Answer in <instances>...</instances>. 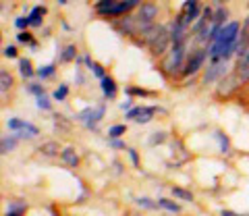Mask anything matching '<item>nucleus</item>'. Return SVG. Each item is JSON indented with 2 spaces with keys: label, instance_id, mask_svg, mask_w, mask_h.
<instances>
[{
  "label": "nucleus",
  "instance_id": "obj_2",
  "mask_svg": "<svg viewBox=\"0 0 249 216\" xmlns=\"http://www.w3.org/2000/svg\"><path fill=\"white\" fill-rule=\"evenodd\" d=\"M185 60H187V44L173 46V48H170V54L162 60V73L166 77H181Z\"/></svg>",
  "mask_w": 249,
  "mask_h": 216
},
{
  "label": "nucleus",
  "instance_id": "obj_7",
  "mask_svg": "<svg viewBox=\"0 0 249 216\" xmlns=\"http://www.w3.org/2000/svg\"><path fill=\"white\" fill-rule=\"evenodd\" d=\"M201 11H204V6H199V0H185V4L178 11V17L191 27L201 17Z\"/></svg>",
  "mask_w": 249,
  "mask_h": 216
},
{
  "label": "nucleus",
  "instance_id": "obj_17",
  "mask_svg": "<svg viewBox=\"0 0 249 216\" xmlns=\"http://www.w3.org/2000/svg\"><path fill=\"white\" fill-rule=\"evenodd\" d=\"M17 142H19V137L17 135H11V137H2V142H0V154L2 156H6L9 152H13L15 148H17Z\"/></svg>",
  "mask_w": 249,
  "mask_h": 216
},
{
  "label": "nucleus",
  "instance_id": "obj_20",
  "mask_svg": "<svg viewBox=\"0 0 249 216\" xmlns=\"http://www.w3.org/2000/svg\"><path fill=\"white\" fill-rule=\"evenodd\" d=\"M158 206L164 208L166 212H173V214L181 212V206H178L177 202H173V199H168V198H160V199H158Z\"/></svg>",
  "mask_w": 249,
  "mask_h": 216
},
{
  "label": "nucleus",
  "instance_id": "obj_30",
  "mask_svg": "<svg viewBox=\"0 0 249 216\" xmlns=\"http://www.w3.org/2000/svg\"><path fill=\"white\" fill-rule=\"evenodd\" d=\"M36 104H37V108H40V110H46L48 112L50 108H52V104H50V98L48 96H40V98H36Z\"/></svg>",
  "mask_w": 249,
  "mask_h": 216
},
{
  "label": "nucleus",
  "instance_id": "obj_10",
  "mask_svg": "<svg viewBox=\"0 0 249 216\" xmlns=\"http://www.w3.org/2000/svg\"><path fill=\"white\" fill-rule=\"evenodd\" d=\"M60 160L65 162V164L73 166V168L81 164L79 154H77V150H75V148H71V145H67V148H62V152H60Z\"/></svg>",
  "mask_w": 249,
  "mask_h": 216
},
{
  "label": "nucleus",
  "instance_id": "obj_24",
  "mask_svg": "<svg viewBox=\"0 0 249 216\" xmlns=\"http://www.w3.org/2000/svg\"><path fill=\"white\" fill-rule=\"evenodd\" d=\"M17 42H19V44H27L31 50H36V48H37V44H36V37L31 36L29 32H19V36H17Z\"/></svg>",
  "mask_w": 249,
  "mask_h": 216
},
{
  "label": "nucleus",
  "instance_id": "obj_37",
  "mask_svg": "<svg viewBox=\"0 0 249 216\" xmlns=\"http://www.w3.org/2000/svg\"><path fill=\"white\" fill-rule=\"evenodd\" d=\"M131 108H133V102H131V98L127 100V102L121 104V110H123V112H124V110H131Z\"/></svg>",
  "mask_w": 249,
  "mask_h": 216
},
{
  "label": "nucleus",
  "instance_id": "obj_13",
  "mask_svg": "<svg viewBox=\"0 0 249 216\" xmlns=\"http://www.w3.org/2000/svg\"><path fill=\"white\" fill-rule=\"evenodd\" d=\"M124 94L129 98H152V96H156V91H150L145 88H137V86H127L124 88Z\"/></svg>",
  "mask_w": 249,
  "mask_h": 216
},
{
  "label": "nucleus",
  "instance_id": "obj_29",
  "mask_svg": "<svg viewBox=\"0 0 249 216\" xmlns=\"http://www.w3.org/2000/svg\"><path fill=\"white\" fill-rule=\"evenodd\" d=\"M27 91H29V94L34 96V98H40V96H44V94H46V90H44L42 83H29Z\"/></svg>",
  "mask_w": 249,
  "mask_h": 216
},
{
  "label": "nucleus",
  "instance_id": "obj_39",
  "mask_svg": "<svg viewBox=\"0 0 249 216\" xmlns=\"http://www.w3.org/2000/svg\"><path fill=\"white\" fill-rule=\"evenodd\" d=\"M210 2H212V4H216V6H224V4L229 2V0H210Z\"/></svg>",
  "mask_w": 249,
  "mask_h": 216
},
{
  "label": "nucleus",
  "instance_id": "obj_22",
  "mask_svg": "<svg viewBox=\"0 0 249 216\" xmlns=\"http://www.w3.org/2000/svg\"><path fill=\"white\" fill-rule=\"evenodd\" d=\"M216 137H218V144H220V152L222 154H229L231 152V140H229V135L224 133V131L218 129L216 131Z\"/></svg>",
  "mask_w": 249,
  "mask_h": 216
},
{
  "label": "nucleus",
  "instance_id": "obj_40",
  "mask_svg": "<svg viewBox=\"0 0 249 216\" xmlns=\"http://www.w3.org/2000/svg\"><path fill=\"white\" fill-rule=\"evenodd\" d=\"M56 2H58V4H67V0H56Z\"/></svg>",
  "mask_w": 249,
  "mask_h": 216
},
{
  "label": "nucleus",
  "instance_id": "obj_8",
  "mask_svg": "<svg viewBox=\"0 0 249 216\" xmlns=\"http://www.w3.org/2000/svg\"><path fill=\"white\" fill-rule=\"evenodd\" d=\"M137 19L142 21V25H152L156 15H158V6H156L154 2H143L142 6L137 9Z\"/></svg>",
  "mask_w": 249,
  "mask_h": 216
},
{
  "label": "nucleus",
  "instance_id": "obj_25",
  "mask_svg": "<svg viewBox=\"0 0 249 216\" xmlns=\"http://www.w3.org/2000/svg\"><path fill=\"white\" fill-rule=\"evenodd\" d=\"M69 96V86L67 83H60V86L52 91V100H56V102H65Z\"/></svg>",
  "mask_w": 249,
  "mask_h": 216
},
{
  "label": "nucleus",
  "instance_id": "obj_35",
  "mask_svg": "<svg viewBox=\"0 0 249 216\" xmlns=\"http://www.w3.org/2000/svg\"><path fill=\"white\" fill-rule=\"evenodd\" d=\"M108 145H110V148H114V150H129L127 144H124L121 137H116V140H110V142H108Z\"/></svg>",
  "mask_w": 249,
  "mask_h": 216
},
{
  "label": "nucleus",
  "instance_id": "obj_32",
  "mask_svg": "<svg viewBox=\"0 0 249 216\" xmlns=\"http://www.w3.org/2000/svg\"><path fill=\"white\" fill-rule=\"evenodd\" d=\"M15 27H17L19 32H25L27 27H31L29 17H17V19H15Z\"/></svg>",
  "mask_w": 249,
  "mask_h": 216
},
{
  "label": "nucleus",
  "instance_id": "obj_4",
  "mask_svg": "<svg viewBox=\"0 0 249 216\" xmlns=\"http://www.w3.org/2000/svg\"><path fill=\"white\" fill-rule=\"evenodd\" d=\"M168 48H173V37H170V29L164 27L158 34V37H156V40L150 46H147V50H150V54H152L154 58H162L166 54Z\"/></svg>",
  "mask_w": 249,
  "mask_h": 216
},
{
  "label": "nucleus",
  "instance_id": "obj_5",
  "mask_svg": "<svg viewBox=\"0 0 249 216\" xmlns=\"http://www.w3.org/2000/svg\"><path fill=\"white\" fill-rule=\"evenodd\" d=\"M231 71H229V60H220V63H210L208 65V71L204 75L201 83L204 86H210V83H216V81H222Z\"/></svg>",
  "mask_w": 249,
  "mask_h": 216
},
{
  "label": "nucleus",
  "instance_id": "obj_18",
  "mask_svg": "<svg viewBox=\"0 0 249 216\" xmlns=\"http://www.w3.org/2000/svg\"><path fill=\"white\" fill-rule=\"evenodd\" d=\"M154 114H158V106H145L143 112L135 119V123H137V125H147V123L154 119Z\"/></svg>",
  "mask_w": 249,
  "mask_h": 216
},
{
  "label": "nucleus",
  "instance_id": "obj_16",
  "mask_svg": "<svg viewBox=\"0 0 249 216\" xmlns=\"http://www.w3.org/2000/svg\"><path fill=\"white\" fill-rule=\"evenodd\" d=\"M11 88H13V77L6 69H2V71H0V91H2V98H6Z\"/></svg>",
  "mask_w": 249,
  "mask_h": 216
},
{
  "label": "nucleus",
  "instance_id": "obj_21",
  "mask_svg": "<svg viewBox=\"0 0 249 216\" xmlns=\"http://www.w3.org/2000/svg\"><path fill=\"white\" fill-rule=\"evenodd\" d=\"M54 73H56V65H44V67L37 69V77H40V81L52 79Z\"/></svg>",
  "mask_w": 249,
  "mask_h": 216
},
{
  "label": "nucleus",
  "instance_id": "obj_1",
  "mask_svg": "<svg viewBox=\"0 0 249 216\" xmlns=\"http://www.w3.org/2000/svg\"><path fill=\"white\" fill-rule=\"evenodd\" d=\"M241 34V23L239 21H229L224 25L218 36L214 37V42L208 46V56L210 63H220V60H231L232 54H237V40Z\"/></svg>",
  "mask_w": 249,
  "mask_h": 216
},
{
  "label": "nucleus",
  "instance_id": "obj_15",
  "mask_svg": "<svg viewBox=\"0 0 249 216\" xmlns=\"http://www.w3.org/2000/svg\"><path fill=\"white\" fill-rule=\"evenodd\" d=\"M227 19H229V9H227V6H216L214 15H212V23H214V25L224 27V25H227Z\"/></svg>",
  "mask_w": 249,
  "mask_h": 216
},
{
  "label": "nucleus",
  "instance_id": "obj_31",
  "mask_svg": "<svg viewBox=\"0 0 249 216\" xmlns=\"http://www.w3.org/2000/svg\"><path fill=\"white\" fill-rule=\"evenodd\" d=\"M143 108H145V106H133V108H131V110H127V112H124V119H131V121H135V119L139 117V114L143 112Z\"/></svg>",
  "mask_w": 249,
  "mask_h": 216
},
{
  "label": "nucleus",
  "instance_id": "obj_6",
  "mask_svg": "<svg viewBox=\"0 0 249 216\" xmlns=\"http://www.w3.org/2000/svg\"><path fill=\"white\" fill-rule=\"evenodd\" d=\"M143 4V0H119L110 11H106L102 17L106 19H114V17H127V15H131V11L139 9V6Z\"/></svg>",
  "mask_w": 249,
  "mask_h": 216
},
{
  "label": "nucleus",
  "instance_id": "obj_19",
  "mask_svg": "<svg viewBox=\"0 0 249 216\" xmlns=\"http://www.w3.org/2000/svg\"><path fill=\"white\" fill-rule=\"evenodd\" d=\"M79 56H77V48H75V44H69L62 48L60 52V60L62 63H73V60H77Z\"/></svg>",
  "mask_w": 249,
  "mask_h": 216
},
{
  "label": "nucleus",
  "instance_id": "obj_14",
  "mask_svg": "<svg viewBox=\"0 0 249 216\" xmlns=\"http://www.w3.org/2000/svg\"><path fill=\"white\" fill-rule=\"evenodd\" d=\"M40 152L44 154V156L54 158V156H58V154L62 152V148H60V144H58V142H46V144L40 145Z\"/></svg>",
  "mask_w": 249,
  "mask_h": 216
},
{
  "label": "nucleus",
  "instance_id": "obj_23",
  "mask_svg": "<svg viewBox=\"0 0 249 216\" xmlns=\"http://www.w3.org/2000/svg\"><path fill=\"white\" fill-rule=\"evenodd\" d=\"M124 133H127V125H123V123H116V125L108 127V137H110V140H116V137H123Z\"/></svg>",
  "mask_w": 249,
  "mask_h": 216
},
{
  "label": "nucleus",
  "instance_id": "obj_41",
  "mask_svg": "<svg viewBox=\"0 0 249 216\" xmlns=\"http://www.w3.org/2000/svg\"><path fill=\"white\" fill-rule=\"evenodd\" d=\"M114 2H119V0H114Z\"/></svg>",
  "mask_w": 249,
  "mask_h": 216
},
{
  "label": "nucleus",
  "instance_id": "obj_27",
  "mask_svg": "<svg viewBox=\"0 0 249 216\" xmlns=\"http://www.w3.org/2000/svg\"><path fill=\"white\" fill-rule=\"evenodd\" d=\"M89 71H91V75L96 77V79H104V77L108 75V73H106V67L100 65V63H96V60H93V65H91Z\"/></svg>",
  "mask_w": 249,
  "mask_h": 216
},
{
  "label": "nucleus",
  "instance_id": "obj_34",
  "mask_svg": "<svg viewBox=\"0 0 249 216\" xmlns=\"http://www.w3.org/2000/svg\"><path fill=\"white\" fill-rule=\"evenodd\" d=\"M164 140H166V133H164V131H158V133H154L150 137V145H158V144H162Z\"/></svg>",
  "mask_w": 249,
  "mask_h": 216
},
{
  "label": "nucleus",
  "instance_id": "obj_28",
  "mask_svg": "<svg viewBox=\"0 0 249 216\" xmlns=\"http://www.w3.org/2000/svg\"><path fill=\"white\" fill-rule=\"evenodd\" d=\"M135 202H137V206L145 208V210H158V202H154L150 198H137Z\"/></svg>",
  "mask_w": 249,
  "mask_h": 216
},
{
  "label": "nucleus",
  "instance_id": "obj_26",
  "mask_svg": "<svg viewBox=\"0 0 249 216\" xmlns=\"http://www.w3.org/2000/svg\"><path fill=\"white\" fill-rule=\"evenodd\" d=\"M170 191H173V196L178 198V199H185V202H193V194H191V191H187V189H183V187H177V185H175V187L170 189Z\"/></svg>",
  "mask_w": 249,
  "mask_h": 216
},
{
  "label": "nucleus",
  "instance_id": "obj_38",
  "mask_svg": "<svg viewBox=\"0 0 249 216\" xmlns=\"http://www.w3.org/2000/svg\"><path fill=\"white\" fill-rule=\"evenodd\" d=\"M220 216H249V214H237V212H232V210H222Z\"/></svg>",
  "mask_w": 249,
  "mask_h": 216
},
{
  "label": "nucleus",
  "instance_id": "obj_3",
  "mask_svg": "<svg viewBox=\"0 0 249 216\" xmlns=\"http://www.w3.org/2000/svg\"><path fill=\"white\" fill-rule=\"evenodd\" d=\"M208 58H210L208 56V48H199V50H193L191 54H187V60H185L181 77H183V79H189V77H193L201 67H204V63Z\"/></svg>",
  "mask_w": 249,
  "mask_h": 216
},
{
  "label": "nucleus",
  "instance_id": "obj_33",
  "mask_svg": "<svg viewBox=\"0 0 249 216\" xmlns=\"http://www.w3.org/2000/svg\"><path fill=\"white\" fill-rule=\"evenodd\" d=\"M2 54L6 58H19V52H17V46H4V50H2Z\"/></svg>",
  "mask_w": 249,
  "mask_h": 216
},
{
  "label": "nucleus",
  "instance_id": "obj_36",
  "mask_svg": "<svg viewBox=\"0 0 249 216\" xmlns=\"http://www.w3.org/2000/svg\"><path fill=\"white\" fill-rule=\"evenodd\" d=\"M127 152H129V156H131V162H133V166H135V168L142 166V164H139V154H137V150H135V148H129Z\"/></svg>",
  "mask_w": 249,
  "mask_h": 216
},
{
  "label": "nucleus",
  "instance_id": "obj_9",
  "mask_svg": "<svg viewBox=\"0 0 249 216\" xmlns=\"http://www.w3.org/2000/svg\"><path fill=\"white\" fill-rule=\"evenodd\" d=\"M100 88H102V94L106 100H114L116 94H119V86H116V81L110 75H106L104 79H100Z\"/></svg>",
  "mask_w": 249,
  "mask_h": 216
},
{
  "label": "nucleus",
  "instance_id": "obj_11",
  "mask_svg": "<svg viewBox=\"0 0 249 216\" xmlns=\"http://www.w3.org/2000/svg\"><path fill=\"white\" fill-rule=\"evenodd\" d=\"M48 13L46 11V6L44 4H37V6H34L31 9V13L27 15L29 17V23H31V27H42L44 25V15Z\"/></svg>",
  "mask_w": 249,
  "mask_h": 216
},
{
  "label": "nucleus",
  "instance_id": "obj_12",
  "mask_svg": "<svg viewBox=\"0 0 249 216\" xmlns=\"http://www.w3.org/2000/svg\"><path fill=\"white\" fill-rule=\"evenodd\" d=\"M19 73L23 79H31V77H37V71L34 69L29 58H19Z\"/></svg>",
  "mask_w": 249,
  "mask_h": 216
}]
</instances>
